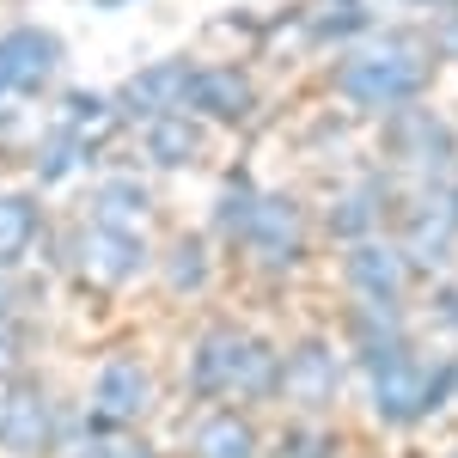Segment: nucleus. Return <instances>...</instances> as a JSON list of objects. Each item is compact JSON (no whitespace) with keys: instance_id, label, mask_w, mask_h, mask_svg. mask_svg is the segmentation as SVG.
Masks as SVG:
<instances>
[{"instance_id":"nucleus-1","label":"nucleus","mask_w":458,"mask_h":458,"mask_svg":"<svg viewBox=\"0 0 458 458\" xmlns=\"http://www.w3.org/2000/svg\"><path fill=\"white\" fill-rule=\"evenodd\" d=\"M336 80L354 105H403L428 86V49L416 37H373L343 62Z\"/></svg>"},{"instance_id":"nucleus-6","label":"nucleus","mask_w":458,"mask_h":458,"mask_svg":"<svg viewBox=\"0 0 458 458\" xmlns=\"http://www.w3.org/2000/svg\"><path fill=\"white\" fill-rule=\"evenodd\" d=\"M300 239H306V220L287 196H257L245 208V245L263 257V263H293L300 257Z\"/></svg>"},{"instance_id":"nucleus-4","label":"nucleus","mask_w":458,"mask_h":458,"mask_svg":"<svg viewBox=\"0 0 458 458\" xmlns=\"http://www.w3.org/2000/svg\"><path fill=\"white\" fill-rule=\"evenodd\" d=\"M62 68V43L37 25H19V31L0 37V98H25L37 92L49 73Z\"/></svg>"},{"instance_id":"nucleus-11","label":"nucleus","mask_w":458,"mask_h":458,"mask_svg":"<svg viewBox=\"0 0 458 458\" xmlns=\"http://www.w3.org/2000/svg\"><path fill=\"white\" fill-rule=\"evenodd\" d=\"M282 386L293 391L300 403H324V397L336 391V360H330V349H324V343L300 349V354L282 367Z\"/></svg>"},{"instance_id":"nucleus-5","label":"nucleus","mask_w":458,"mask_h":458,"mask_svg":"<svg viewBox=\"0 0 458 458\" xmlns=\"http://www.w3.org/2000/svg\"><path fill=\"white\" fill-rule=\"evenodd\" d=\"M141 263H147V245H141L135 226H105V220L86 226V239H80V269H86L98 287L129 282Z\"/></svg>"},{"instance_id":"nucleus-8","label":"nucleus","mask_w":458,"mask_h":458,"mask_svg":"<svg viewBox=\"0 0 458 458\" xmlns=\"http://www.w3.org/2000/svg\"><path fill=\"white\" fill-rule=\"evenodd\" d=\"M147 403V379L135 360H110L98 373V422H129Z\"/></svg>"},{"instance_id":"nucleus-10","label":"nucleus","mask_w":458,"mask_h":458,"mask_svg":"<svg viewBox=\"0 0 458 458\" xmlns=\"http://www.w3.org/2000/svg\"><path fill=\"white\" fill-rule=\"evenodd\" d=\"M43 440H49V410H43L37 391H19V397L0 410V446H6V453H37Z\"/></svg>"},{"instance_id":"nucleus-14","label":"nucleus","mask_w":458,"mask_h":458,"mask_svg":"<svg viewBox=\"0 0 458 458\" xmlns=\"http://www.w3.org/2000/svg\"><path fill=\"white\" fill-rule=\"evenodd\" d=\"M190 153H196V129H190V123H172V116H159V123H153V159L183 165Z\"/></svg>"},{"instance_id":"nucleus-3","label":"nucleus","mask_w":458,"mask_h":458,"mask_svg":"<svg viewBox=\"0 0 458 458\" xmlns=\"http://www.w3.org/2000/svg\"><path fill=\"white\" fill-rule=\"evenodd\" d=\"M440 391H446V373H434L428 360H416L403 343L373 354V397H379V410L391 422H416Z\"/></svg>"},{"instance_id":"nucleus-7","label":"nucleus","mask_w":458,"mask_h":458,"mask_svg":"<svg viewBox=\"0 0 458 458\" xmlns=\"http://www.w3.org/2000/svg\"><path fill=\"white\" fill-rule=\"evenodd\" d=\"M349 282H354L360 300L397 306V293H403V263H397V250H386V245H360L349 257Z\"/></svg>"},{"instance_id":"nucleus-12","label":"nucleus","mask_w":458,"mask_h":458,"mask_svg":"<svg viewBox=\"0 0 458 458\" xmlns=\"http://www.w3.org/2000/svg\"><path fill=\"white\" fill-rule=\"evenodd\" d=\"M257 453V440H250V428L239 416H226V410H214L196 422V458H250Z\"/></svg>"},{"instance_id":"nucleus-16","label":"nucleus","mask_w":458,"mask_h":458,"mask_svg":"<svg viewBox=\"0 0 458 458\" xmlns=\"http://www.w3.org/2000/svg\"><path fill=\"white\" fill-rule=\"evenodd\" d=\"M428 6H446V0H428Z\"/></svg>"},{"instance_id":"nucleus-2","label":"nucleus","mask_w":458,"mask_h":458,"mask_svg":"<svg viewBox=\"0 0 458 458\" xmlns=\"http://www.w3.org/2000/svg\"><path fill=\"white\" fill-rule=\"evenodd\" d=\"M196 391H226V397H257V391L282 386V360L269 343H257L245 330H214L196 343Z\"/></svg>"},{"instance_id":"nucleus-13","label":"nucleus","mask_w":458,"mask_h":458,"mask_svg":"<svg viewBox=\"0 0 458 458\" xmlns=\"http://www.w3.org/2000/svg\"><path fill=\"white\" fill-rule=\"evenodd\" d=\"M37 239V202L31 196H0V263H19Z\"/></svg>"},{"instance_id":"nucleus-15","label":"nucleus","mask_w":458,"mask_h":458,"mask_svg":"<svg viewBox=\"0 0 458 458\" xmlns=\"http://www.w3.org/2000/svg\"><path fill=\"white\" fill-rule=\"evenodd\" d=\"M6 360H13V343H6V336H0V367H6Z\"/></svg>"},{"instance_id":"nucleus-9","label":"nucleus","mask_w":458,"mask_h":458,"mask_svg":"<svg viewBox=\"0 0 458 458\" xmlns=\"http://www.w3.org/2000/svg\"><path fill=\"white\" fill-rule=\"evenodd\" d=\"M183 92L208 110V116H220V123H233V116L250 110V86L239 80V73H226V68H202L196 80H183Z\"/></svg>"}]
</instances>
